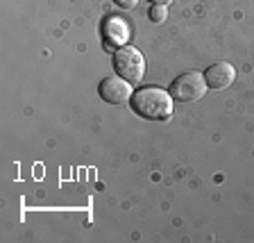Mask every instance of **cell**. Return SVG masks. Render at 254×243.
<instances>
[{
  "label": "cell",
  "instance_id": "cell-1",
  "mask_svg": "<svg viewBox=\"0 0 254 243\" xmlns=\"http://www.w3.org/2000/svg\"><path fill=\"white\" fill-rule=\"evenodd\" d=\"M132 109L148 121H168L173 116V95L159 86H143L134 91Z\"/></svg>",
  "mask_w": 254,
  "mask_h": 243
},
{
  "label": "cell",
  "instance_id": "cell-2",
  "mask_svg": "<svg viewBox=\"0 0 254 243\" xmlns=\"http://www.w3.org/2000/svg\"><path fill=\"white\" fill-rule=\"evenodd\" d=\"M114 71L123 80H127L129 84L141 82L143 75H145V59H143L141 50L134 46L118 48L116 53H114Z\"/></svg>",
  "mask_w": 254,
  "mask_h": 243
},
{
  "label": "cell",
  "instance_id": "cell-3",
  "mask_svg": "<svg viewBox=\"0 0 254 243\" xmlns=\"http://www.w3.org/2000/svg\"><path fill=\"white\" fill-rule=\"evenodd\" d=\"M206 93V80L200 71H189L173 80L170 84V95L180 102H195Z\"/></svg>",
  "mask_w": 254,
  "mask_h": 243
},
{
  "label": "cell",
  "instance_id": "cell-4",
  "mask_svg": "<svg viewBox=\"0 0 254 243\" xmlns=\"http://www.w3.org/2000/svg\"><path fill=\"white\" fill-rule=\"evenodd\" d=\"M98 93L109 105H125V102L132 100L134 91H132V84L127 80H123L121 75H109V78H105L100 82Z\"/></svg>",
  "mask_w": 254,
  "mask_h": 243
},
{
  "label": "cell",
  "instance_id": "cell-5",
  "mask_svg": "<svg viewBox=\"0 0 254 243\" xmlns=\"http://www.w3.org/2000/svg\"><path fill=\"white\" fill-rule=\"evenodd\" d=\"M102 37H105L107 46H118L123 48L129 41V25L121 16H107L102 21Z\"/></svg>",
  "mask_w": 254,
  "mask_h": 243
},
{
  "label": "cell",
  "instance_id": "cell-6",
  "mask_svg": "<svg viewBox=\"0 0 254 243\" xmlns=\"http://www.w3.org/2000/svg\"><path fill=\"white\" fill-rule=\"evenodd\" d=\"M204 80L209 89H227L236 80V69L229 62H216L204 71Z\"/></svg>",
  "mask_w": 254,
  "mask_h": 243
},
{
  "label": "cell",
  "instance_id": "cell-7",
  "mask_svg": "<svg viewBox=\"0 0 254 243\" xmlns=\"http://www.w3.org/2000/svg\"><path fill=\"white\" fill-rule=\"evenodd\" d=\"M150 18H152V23H164L166 18H168V7L166 5H154L152 9H150Z\"/></svg>",
  "mask_w": 254,
  "mask_h": 243
},
{
  "label": "cell",
  "instance_id": "cell-8",
  "mask_svg": "<svg viewBox=\"0 0 254 243\" xmlns=\"http://www.w3.org/2000/svg\"><path fill=\"white\" fill-rule=\"evenodd\" d=\"M114 2H116L118 7H123V9H132V7L136 5L138 0H114Z\"/></svg>",
  "mask_w": 254,
  "mask_h": 243
},
{
  "label": "cell",
  "instance_id": "cell-9",
  "mask_svg": "<svg viewBox=\"0 0 254 243\" xmlns=\"http://www.w3.org/2000/svg\"><path fill=\"white\" fill-rule=\"evenodd\" d=\"M150 2H152V5H166V7H168L173 0H150Z\"/></svg>",
  "mask_w": 254,
  "mask_h": 243
}]
</instances>
